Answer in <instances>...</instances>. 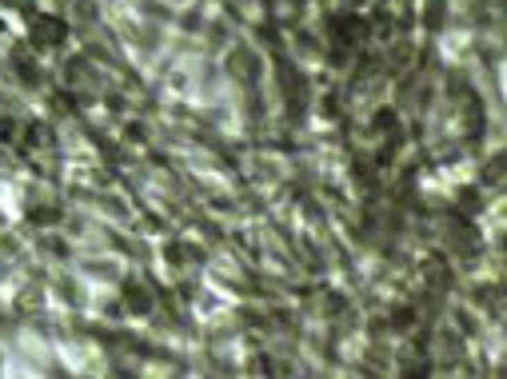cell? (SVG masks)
Instances as JSON below:
<instances>
[{
	"instance_id": "6da1fadb",
	"label": "cell",
	"mask_w": 507,
	"mask_h": 379,
	"mask_svg": "<svg viewBox=\"0 0 507 379\" xmlns=\"http://www.w3.org/2000/svg\"><path fill=\"white\" fill-rule=\"evenodd\" d=\"M32 32H40V40H44V44H56V40H60V32H64V24H60V20H52V16H40V20L32 24Z\"/></svg>"
}]
</instances>
